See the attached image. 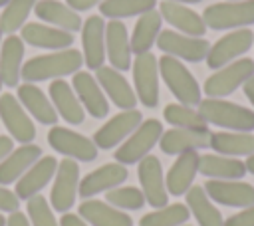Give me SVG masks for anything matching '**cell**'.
<instances>
[{"instance_id":"33","label":"cell","mask_w":254,"mask_h":226,"mask_svg":"<svg viewBox=\"0 0 254 226\" xmlns=\"http://www.w3.org/2000/svg\"><path fill=\"white\" fill-rule=\"evenodd\" d=\"M161 26H163V18H161L159 10H149L139 16V20L135 22L133 34L129 36L131 50L135 56L151 52V48L157 44V38L161 34Z\"/></svg>"},{"instance_id":"38","label":"cell","mask_w":254,"mask_h":226,"mask_svg":"<svg viewBox=\"0 0 254 226\" xmlns=\"http://www.w3.org/2000/svg\"><path fill=\"white\" fill-rule=\"evenodd\" d=\"M163 117L169 125L181 127V129H206L208 127V123L202 119L198 109H192L190 105H183V103L165 105Z\"/></svg>"},{"instance_id":"4","label":"cell","mask_w":254,"mask_h":226,"mask_svg":"<svg viewBox=\"0 0 254 226\" xmlns=\"http://www.w3.org/2000/svg\"><path fill=\"white\" fill-rule=\"evenodd\" d=\"M210 30H240L254 24V0H226L204 8L200 14Z\"/></svg>"},{"instance_id":"17","label":"cell","mask_w":254,"mask_h":226,"mask_svg":"<svg viewBox=\"0 0 254 226\" xmlns=\"http://www.w3.org/2000/svg\"><path fill=\"white\" fill-rule=\"evenodd\" d=\"M208 198L222 206L248 208L254 206V186L242 180H212L208 178L204 184Z\"/></svg>"},{"instance_id":"46","label":"cell","mask_w":254,"mask_h":226,"mask_svg":"<svg viewBox=\"0 0 254 226\" xmlns=\"http://www.w3.org/2000/svg\"><path fill=\"white\" fill-rule=\"evenodd\" d=\"M103 0H65V4L69 8H73L75 12H85L89 8H93L95 4H101Z\"/></svg>"},{"instance_id":"16","label":"cell","mask_w":254,"mask_h":226,"mask_svg":"<svg viewBox=\"0 0 254 226\" xmlns=\"http://www.w3.org/2000/svg\"><path fill=\"white\" fill-rule=\"evenodd\" d=\"M71 85L73 91L81 103V107L95 119H103L109 113V101L101 89V85L97 83V79L89 73V71H75L71 77Z\"/></svg>"},{"instance_id":"15","label":"cell","mask_w":254,"mask_h":226,"mask_svg":"<svg viewBox=\"0 0 254 226\" xmlns=\"http://www.w3.org/2000/svg\"><path fill=\"white\" fill-rule=\"evenodd\" d=\"M129 172H127V167L121 165V163H107L91 172H87L81 180H79V188H77V194L81 198H91L99 192H107L115 186H121L125 180H127Z\"/></svg>"},{"instance_id":"14","label":"cell","mask_w":254,"mask_h":226,"mask_svg":"<svg viewBox=\"0 0 254 226\" xmlns=\"http://www.w3.org/2000/svg\"><path fill=\"white\" fill-rule=\"evenodd\" d=\"M143 121V115L139 109H125L117 115H113L107 123H103L95 135H93V143L97 149H113L117 145H121Z\"/></svg>"},{"instance_id":"39","label":"cell","mask_w":254,"mask_h":226,"mask_svg":"<svg viewBox=\"0 0 254 226\" xmlns=\"http://www.w3.org/2000/svg\"><path fill=\"white\" fill-rule=\"evenodd\" d=\"M38 0H10L0 14V30L2 34H16L26 24L28 14L36 6Z\"/></svg>"},{"instance_id":"25","label":"cell","mask_w":254,"mask_h":226,"mask_svg":"<svg viewBox=\"0 0 254 226\" xmlns=\"http://www.w3.org/2000/svg\"><path fill=\"white\" fill-rule=\"evenodd\" d=\"M198 161H200V155L196 151L177 155V161L171 165V169L165 176L169 194H173V196L187 194V190L194 182V176L198 174Z\"/></svg>"},{"instance_id":"31","label":"cell","mask_w":254,"mask_h":226,"mask_svg":"<svg viewBox=\"0 0 254 226\" xmlns=\"http://www.w3.org/2000/svg\"><path fill=\"white\" fill-rule=\"evenodd\" d=\"M34 12L42 22L52 24L54 28H60V30H65L71 34L81 30V26H83L79 14L60 0H38L34 6Z\"/></svg>"},{"instance_id":"27","label":"cell","mask_w":254,"mask_h":226,"mask_svg":"<svg viewBox=\"0 0 254 226\" xmlns=\"http://www.w3.org/2000/svg\"><path fill=\"white\" fill-rule=\"evenodd\" d=\"M16 97L22 103V107L28 111V115H32L38 123L52 125V127L58 123V113H56L52 101L48 99V95L36 83H22V85H18Z\"/></svg>"},{"instance_id":"21","label":"cell","mask_w":254,"mask_h":226,"mask_svg":"<svg viewBox=\"0 0 254 226\" xmlns=\"http://www.w3.org/2000/svg\"><path fill=\"white\" fill-rule=\"evenodd\" d=\"M131 38L127 34V28L121 20H111L105 24V57L109 59V65L117 71H125L131 67Z\"/></svg>"},{"instance_id":"34","label":"cell","mask_w":254,"mask_h":226,"mask_svg":"<svg viewBox=\"0 0 254 226\" xmlns=\"http://www.w3.org/2000/svg\"><path fill=\"white\" fill-rule=\"evenodd\" d=\"M210 149L224 157L254 155V135L242 131H218L210 135Z\"/></svg>"},{"instance_id":"18","label":"cell","mask_w":254,"mask_h":226,"mask_svg":"<svg viewBox=\"0 0 254 226\" xmlns=\"http://www.w3.org/2000/svg\"><path fill=\"white\" fill-rule=\"evenodd\" d=\"M81 56L89 69H99L105 61V22L103 16H89L81 26Z\"/></svg>"},{"instance_id":"48","label":"cell","mask_w":254,"mask_h":226,"mask_svg":"<svg viewBox=\"0 0 254 226\" xmlns=\"http://www.w3.org/2000/svg\"><path fill=\"white\" fill-rule=\"evenodd\" d=\"M242 87H244V95L248 97V101H250V103H252V107H254V75H252V77H250Z\"/></svg>"},{"instance_id":"3","label":"cell","mask_w":254,"mask_h":226,"mask_svg":"<svg viewBox=\"0 0 254 226\" xmlns=\"http://www.w3.org/2000/svg\"><path fill=\"white\" fill-rule=\"evenodd\" d=\"M159 75L163 77V81L171 89V93L179 99V103L194 107L202 101L198 81L194 79V75L187 69V65L181 59L167 56V54L161 56L159 57Z\"/></svg>"},{"instance_id":"10","label":"cell","mask_w":254,"mask_h":226,"mask_svg":"<svg viewBox=\"0 0 254 226\" xmlns=\"http://www.w3.org/2000/svg\"><path fill=\"white\" fill-rule=\"evenodd\" d=\"M48 143L54 151H58L65 159H73L79 163H89L97 159V147L93 139L79 135L77 131H71L67 127L54 125L48 131Z\"/></svg>"},{"instance_id":"29","label":"cell","mask_w":254,"mask_h":226,"mask_svg":"<svg viewBox=\"0 0 254 226\" xmlns=\"http://www.w3.org/2000/svg\"><path fill=\"white\" fill-rule=\"evenodd\" d=\"M77 214L89 226H133V218L127 212L107 204L105 200L85 198L79 204Z\"/></svg>"},{"instance_id":"50","label":"cell","mask_w":254,"mask_h":226,"mask_svg":"<svg viewBox=\"0 0 254 226\" xmlns=\"http://www.w3.org/2000/svg\"><path fill=\"white\" fill-rule=\"evenodd\" d=\"M169 2H179V4H198L202 0H169Z\"/></svg>"},{"instance_id":"13","label":"cell","mask_w":254,"mask_h":226,"mask_svg":"<svg viewBox=\"0 0 254 226\" xmlns=\"http://www.w3.org/2000/svg\"><path fill=\"white\" fill-rule=\"evenodd\" d=\"M0 119L8 129L10 137L16 139L20 145L32 143L36 139V125L32 123V117L14 93L0 95Z\"/></svg>"},{"instance_id":"52","label":"cell","mask_w":254,"mask_h":226,"mask_svg":"<svg viewBox=\"0 0 254 226\" xmlns=\"http://www.w3.org/2000/svg\"><path fill=\"white\" fill-rule=\"evenodd\" d=\"M8 2H10V0H0V6H6Z\"/></svg>"},{"instance_id":"43","label":"cell","mask_w":254,"mask_h":226,"mask_svg":"<svg viewBox=\"0 0 254 226\" xmlns=\"http://www.w3.org/2000/svg\"><path fill=\"white\" fill-rule=\"evenodd\" d=\"M20 206V198L14 190L0 184V212H16Z\"/></svg>"},{"instance_id":"44","label":"cell","mask_w":254,"mask_h":226,"mask_svg":"<svg viewBox=\"0 0 254 226\" xmlns=\"http://www.w3.org/2000/svg\"><path fill=\"white\" fill-rule=\"evenodd\" d=\"M6 226H32V224L28 220V214L16 210V212H10V216L6 218Z\"/></svg>"},{"instance_id":"7","label":"cell","mask_w":254,"mask_h":226,"mask_svg":"<svg viewBox=\"0 0 254 226\" xmlns=\"http://www.w3.org/2000/svg\"><path fill=\"white\" fill-rule=\"evenodd\" d=\"M77 188H79V165L73 159H64L62 163H58V170L54 174L50 206L60 214L69 212V208L75 204Z\"/></svg>"},{"instance_id":"8","label":"cell","mask_w":254,"mask_h":226,"mask_svg":"<svg viewBox=\"0 0 254 226\" xmlns=\"http://www.w3.org/2000/svg\"><path fill=\"white\" fill-rule=\"evenodd\" d=\"M131 67H133L137 101H141L149 109L157 107L159 105V59L151 52H145L135 56Z\"/></svg>"},{"instance_id":"26","label":"cell","mask_w":254,"mask_h":226,"mask_svg":"<svg viewBox=\"0 0 254 226\" xmlns=\"http://www.w3.org/2000/svg\"><path fill=\"white\" fill-rule=\"evenodd\" d=\"M50 101L56 109V113L69 125H79L85 119V109L81 107L73 87L64 79H54L50 83Z\"/></svg>"},{"instance_id":"51","label":"cell","mask_w":254,"mask_h":226,"mask_svg":"<svg viewBox=\"0 0 254 226\" xmlns=\"http://www.w3.org/2000/svg\"><path fill=\"white\" fill-rule=\"evenodd\" d=\"M0 226H6V218L0 214Z\"/></svg>"},{"instance_id":"32","label":"cell","mask_w":254,"mask_h":226,"mask_svg":"<svg viewBox=\"0 0 254 226\" xmlns=\"http://www.w3.org/2000/svg\"><path fill=\"white\" fill-rule=\"evenodd\" d=\"M198 172L212 180H240L246 174L244 161L224 155H200Z\"/></svg>"},{"instance_id":"12","label":"cell","mask_w":254,"mask_h":226,"mask_svg":"<svg viewBox=\"0 0 254 226\" xmlns=\"http://www.w3.org/2000/svg\"><path fill=\"white\" fill-rule=\"evenodd\" d=\"M137 176L141 182V192L145 196V202L153 208H163L169 204V192L165 184L163 165L159 157L147 155L137 163Z\"/></svg>"},{"instance_id":"22","label":"cell","mask_w":254,"mask_h":226,"mask_svg":"<svg viewBox=\"0 0 254 226\" xmlns=\"http://www.w3.org/2000/svg\"><path fill=\"white\" fill-rule=\"evenodd\" d=\"M58 170L56 157H40L18 180H16V196L20 200H30L32 196L40 194L42 188L48 186V182L54 178Z\"/></svg>"},{"instance_id":"37","label":"cell","mask_w":254,"mask_h":226,"mask_svg":"<svg viewBox=\"0 0 254 226\" xmlns=\"http://www.w3.org/2000/svg\"><path fill=\"white\" fill-rule=\"evenodd\" d=\"M189 218H190V212L187 204L175 202L163 208H155L149 214H143V218L139 220V226H183L187 224Z\"/></svg>"},{"instance_id":"41","label":"cell","mask_w":254,"mask_h":226,"mask_svg":"<svg viewBox=\"0 0 254 226\" xmlns=\"http://www.w3.org/2000/svg\"><path fill=\"white\" fill-rule=\"evenodd\" d=\"M26 210L32 226H60V222L54 216V208L42 194H36L30 200H26Z\"/></svg>"},{"instance_id":"36","label":"cell","mask_w":254,"mask_h":226,"mask_svg":"<svg viewBox=\"0 0 254 226\" xmlns=\"http://www.w3.org/2000/svg\"><path fill=\"white\" fill-rule=\"evenodd\" d=\"M155 6L157 0H103L99 4V16L109 20H123L155 10Z\"/></svg>"},{"instance_id":"40","label":"cell","mask_w":254,"mask_h":226,"mask_svg":"<svg viewBox=\"0 0 254 226\" xmlns=\"http://www.w3.org/2000/svg\"><path fill=\"white\" fill-rule=\"evenodd\" d=\"M105 202L119 210H139L145 204V196L137 186H115L105 192Z\"/></svg>"},{"instance_id":"55","label":"cell","mask_w":254,"mask_h":226,"mask_svg":"<svg viewBox=\"0 0 254 226\" xmlns=\"http://www.w3.org/2000/svg\"><path fill=\"white\" fill-rule=\"evenodd\" d=\"M183 226H189V224H183Z\"/></svg>"},{"instance_id":"1","label":"cell","mask_w":254,"mask_h":226,"mask_svg":"<svg viewBox=\"0 0 254 226\" xmlns=\"http://www.w3.org/2000/svg\"><path fill=\"white\" fill-rule=\"evenodd\" d=\"M81 63H83V56L79 54V50L73 48L50 52L44 56H34L22 65V79L26 83L62 79L65 75H73L75 71H79Z\"/></svg>"},{"instance_id":"54","label":"cell","mask_w":254,"mask_h":226,"mask_svg":"<svg viewBox=\"0 0 254 226\" xmlns=\"http://www.w3.org/2000/svg\"><path fill=\"white\" fill-rule=\"evenodd\" d=\"M0 46H2V30H0Z\"/></svg>"},{"instance_id":"23","label":"cell","mask_w":254,"mask_h":226,"mask_svg":"<svg viewBox=\"0 0 254 226\" xmlns=\"http://www.w3.org/2000/svg\"><path fill=\"white\" fill-rule=\"evenodd\" d=\"M20 38L24 40V44H30L34 48H42V50H67L73 44V34L48 26V24H40V22H30L24 24L20 30Z\"/></svg>"},{"instance_id":"5","label":"cell","mask_w":254,"mask_h":226,"mask_svg":"<svg viewBox=\"0 0 254 226\" xmlns=\"http://www.w3.org/2000/svg\"><path fill=\"white\" fill-rule=\"evenodd\" d=\"M161 135H163V125L159 119H143L141 125L117 147L115 161L125 167L139 163L159 143Z\"/></svg>"},{"instance_id":"47","label":"cell","mask_w":254,"mask_h":226,"mask_svg":"<svg viewBox=\"0 0 254 226\" xmlns=\"http://www.w3.org/2000/svg\"><path fill=\"white\" fill-rule=\"evenodd\" d=\"M14 151V141L8 135H0V163Z\"/></svg>"},{"instance_id":"19","label":"cell","mask_w":254,"mask_h":226,"mask_svg":"<svg viewBox=\"0 0 254 226\" xmlns=\"http://www.w3.org/2000/svg\"><path fill=\"white\" fill-rule=\"evenodd\" d=\"M95 79L101 85L105 97L111 99L113 105H117L121 111L135 109L137 105L135 89L129 85V81L123 77L121 71H117L111 65H101L99 69H95Z\"/></svg>"},{"instance_id":"6","label":"cell","mask_w":254,"mask_h":226,"mask_svg":"<svg viewBox=\"0 0 254 226\" xmlns=\"http://www.w3.org/2000/svg\"><path fill=\"white\" fill-rule=\"evenodd\" d=\"M252 75H254V61L250 57H238L224 67L214 69V73L206 77L202 89L206 97L224 99L226 95L234 93L240 85H244Z\"/></svg>"},{"instance_id":"2","label":"cell","mask_w":254,"mask_h":226,"mask_svg":"<svg viewBox=\"0 0 254 226\" xmlns=\"http://www.w3.org/2000/svg\"><path fill=\"white\" fill-rule=\"evenodd\" d=\"M198 113L208 125H216L228 131H242V133L254 131V111L226 99L206 97L198 103Z\"/></svg>"},{"instance_id":"24","label":"cell","mask_w":254,"mask_h":226,"mask_svg":"<svg viewBox=\"0 0 254 226\" xmlns=\"http://www.w3.org/2000/svg\"><path fill=\"white\" fill-rule=\"evenodd\" d=\"M159 14L165 22H169L175 30H179L181 34L187 36H194V38H202L206 32V24L202 20V16L194 10H190L187 4H179V2H169L163 0L159 4Z\"/></svg>"},{"instance_id":"42","label":"cell","mask_w":254,"mask_h":226,"mask_svg":"<svg viewBox=\"0 0 254 226\" xmlns=\"http://www.w3.org/2000/svg\"><path fill=\"white\" fill-rule=\"evenodd\" d=\"M222 226H254V206L242 208L240 212L228 216Z\"/></svg>"},{"instance_id":"11","label":"cell","mask_w":254,"mask_h":226,"mask_svg":"<svg viewBox=\"0 0 254 226\" xmlns=\"http://www.w3.org/2000/svg\"><path fill=\"white\" fill-rule=\"evenodd\" d=\"M157 48L161 52H165L167 56L196 63V61L206 59L210 44L204 38L187 36V34H181L177 30H161V34L157 38Z\"/></svg>"},{"instance_id":"20","label":"cell","mask_w":254,"mask_h":226,"mask_svg":"<svg viewBox=\"0 0 254 226\" xmlns=\"http://www.w3.org/2000/svg\"><path fill=\"white\" fill-rule=\"evenodd\" d=\"M210 131L206 129H181L173 127L163 131L159 139V147L165 155H183L189 151H198L210 147Z\"/></svg>"},{"instance_id":"45","label":"cell","mask_w":254,"mask_h":226,"mask_svg":"<svg viewBox=\"0 0 254 226\" xmlns=\"http://www.w3.org/2000/svg\"><path fill=\"white\" fill-rule=\"evenodd\" d=\"M60 226H89L79 214H71V212H65L62 214L60 218Z\"/></svg>"},{"instance_id":"30","label":"cell","mask_w":254,"mask_h":226,"mask_svg":"<svg viewBox=\"0 0 254 226\" xmlns=\"http://www.w3.org/2000/svg\"><path fill=\"white\" fill-rule=\"evenodd\" d=\"M42 157V147L34 143H26L16 147L2 163H0V184H12L16 182L38 159Z\"/></svg>"},{"instance_id":"49","label":"cell","mask_w":254,"mask_h":226,"mask_svg":"<svg viewBox=\"0 0 254 226\" xmlns=\"http://www.w3.org/2000/svg\"><path fill=\"white\" fill-rule=\"evenodd\" d=\"M246 172H250V174H254V155H250V157H246Z\"/></svg>"},{"instance_id":"9","label":"cell","mask_w":254,"mask_h":226,"mask_svg":"<svg viewBox=\"0 0 254 226\" xmlns=\"http://www.w3.org/2000/svg\"><path fill=\"white\" fill-rule=\"evenodd\" d=\"M254 46V34L248 28L232 30L218 38L214 44H210V50L206 54V65L210 69H220L228 65L230 61L244 56Z\"/></svg>"},{"instance_id":"28","label":"cell","mask_w":254,"mask_h":226,"mask_svg":"<svg viewBox=\"0 0 254 226\" xmlns=\"http://www.w3.org/2000/svg\"><path fill=\"white\" fill-rule=\"evenodd\" d=\"M24 40L16 34H8L0 46V79L8 87H16L22 77Z\"/></svg>"},{"instance_id":"53","label":"cell","mask_w":254,"mask_h":226,"mask_svg":"<svg viewBox=\"0 0 254 226\" xmlns=\"http://www.w3.org/2000/svg\"><path fill=\"white\" fill-rule=\"evenodd\" d=\"M2 85H4V83H2V79H0V95H2Z\"/></svg>"},{"instance_id":"35","label":"cell","mask_w":254,"mask_h":226,"mask_svg":"<svg viewBox=\"0 0 254 226\" xmlns=\"http://www.w3.org/2000/svg\"><path fill=\"white\" fill-rule=\"evenodd\" d=\"M185 196H187V208L194 216V220L198 222V226H222L224 224V218H222L220 210L208 198L204 186L192 184L187 190Z\"/></svg>"}]
</instances>
